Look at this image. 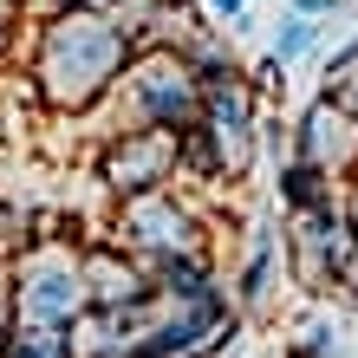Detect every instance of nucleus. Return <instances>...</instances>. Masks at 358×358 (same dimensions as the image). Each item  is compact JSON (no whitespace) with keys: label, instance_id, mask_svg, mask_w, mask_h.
Returning a JSON list of instances; mask_svg holds the SVG:
<instances>
[{"label":"nucleus","instance_id":"f257e3e1","mask_svg":"<svg viewBox=\"0 0 358 358\" xmlns=\"http://www.w3.org/2000/svg\"><path fill=\"white\" fill-rule=\"evenodd\" d=\"M131 59H137V46H131V33H124L111 13L59 7L46 27H39V46H33V92H39L46 111H92L124 78Z\"/></svg>","mask_w":358,"mask_h":358},{"label":"nucleus","instance_id":"f03ea898","mask_svg":"<svg viewBox=\"0 0 358 358\" xmlns=\"http://www.w3.org/2000/svg\"><path fill=\"white\" fill-rule=\"evenodd\" d=\"M255 131H261L255 124V85L241 72H215V78H202V117L182 137V163L228 182L255 163Z\"/></svg>","mask_w":358,"mask_h":358},{"label":"nucleus","instance_id":"7ed1b4c3","mask_svg":"<svg viewBox=\"0 0 358 358\" xmlns=\"http://www.w3.org/2000/svg\"><path fill=\"white\" fill-rule=\"evenodd\" d=\"M124 92V117L131 131H176L189 137L202 117V72L196 59H182L176 46H143L117 78Z\"/></svg>","mask_w":358,"mask_h":358},{"label":"nucleus","instance_id":"20e7f679","mask_svg":"<svg viewBox=\"0 0 358 358\" xmlns=\"http://www.w3.org/2000/svg\"><path fill=\"white\" fill-rule=\"evenodd\" d=\"M13 326H52V332H72L78 320L92 313V293H85V255H72L66 241H39L27 248V261L13 267Z\"/></svg>","mask_w":358,"mask_h":358},{"label":"nucleus","instance_id":"39448f33","mask_svg":"<svg viewBox=\"0 0 358 358\" xmlns=\"http://www.w3.org/2000/svg\"><path fill=\"white\" fill-rule=\"evenodd\" d=\"M117 248H124V255H137L143 267L196 261L202 255V215L176 196V189L131 196V202H117Z\"/></svg>","mask_w":358,"mask_h":358},{"label":"nucleus","instance_id":"423d86ee","mask_svg":"<svg viewBox=\"0 0 358 358\" xmlns=\"http://www.w3.org/2000/svg\"><path fill=\"white\" fill-rule=\"evenodd\" d=\"M352 255H358V241H352V222H345L339 202L293 208V222H287V261H293V273H300V287L326 293L332 280H345Z\"/></svg>","mask_w":358,"mask_h":358},{"label":"nucleus","instance_id":"0eeeda50","mask_svg":"<svg viewBox=\"0 0 358 358\" xmlns=\"http://www.w3.org/2000/svg\"><path fill=\"white\" fill-rule=\"evenodd\" d=\"M176 163H182L176 131H117L104 163H98V176L117 202H131V196H150V189H170Z\"/></svg>","mask_w":358,"mask_h":358},{"label":"nucleus","instance_id":"6e6552de","mask_svg":"<svg viewBox=\"0 0 358 358\" xmlns=\"http://www.w3.org/2000/svg\"><path fill=\"white\" fill-rule=\"evenodd\" d=\"M85 293H92L98 313H137V306L157 300V280L117 241H98V248H85Z\"/></svg>","mask_w":358,"mask_h":358},{"label":"nucleus","instance_id":"1a4fd4ad","mask_svg":"<svg viewBox=\"0 0 358 358\" xmlns=\"http://www.w3.org/2000/svg\"><path fill=\"white\" fill-rule=\"evenodd\" d=\"M300 157L313 163V170H326V176H352L358 170V117L345 111V104L320 98L300 117Z\"/></svg>","mask_w":358,"mask_h":358},{"label":"nucleus","instance_id":"9d476101","mask_svg":"<svg viewBox=\"0 0 358 358\" xmlns=\"http://www.w3.org/2000/svg\"><path fill=\"white\" fill-rule=\"evenodd\" d=\"M273 267H280V235L261 222L255 235H248V273H241V300L248 306H261L267 293H273Z\"/></svg>","mask_w":358,"mask_h":358},{"label":"nucleus","instance_id":"9b49d317","mask_svg":"<svg viewBox=\"0 0 358 358\" xmlns=\"http://www.w3.org/2000/svg\"><path fill=\"white\" fill-rule=\"evenodd\" d=\"M0 358H78L72 352V332H52V326H13L0 339Z\"/></svg>","mask_w":358,"mask_h":358},{"label":"nucleus","instance_id":"f8f14e48","mask_svg":"<svg viewBox=\"0 0 358 358\" xmlns=\"http://www.w3.org/2000/svg\"><path fill=\"white\" fill-rule=\"evenodd\" d=\"M280 196H287V208H326L332 202V176L313 170L306 157H293L287 170H280Z\"/></svg>","mask_w":358,"mask_h":358},{"label":"nucleus","instance_id":"ddd939ff","mask_svg":"<svg viewBox=\"0 0 358 358\" xmlns=\"http://www.w3.org/2000/svg\"><path fill=\"white\" fill-rule=\"evenodd\" d=\"M326 98H332V104H345V111L358 117V46H345V52L326 66Z\"/></svg>","mask_w":358,"mask_h":358},{"label":"nucleus","instance_id":"4468645a","mask_svg":"<svg viewBox=\"0 0 358 358\" xmlns=\"http://www.w3.org/2000/svg\"><path fill=\"white\" fill-rule=\"evenodd\" d=\"M313 39H320V27H313L306 13H293V20H287V33L273 39V66H287V59H300V52L313 46Z\"/></svg>","mask_w":358,"mask_h":358},{"label":"nucleus","instance_id":"2eb2a0df","mask_svg":"<svg viewBox=\"0 0 358 358\" xmlns=\"http://www.w3.org/2000/svg\"><path fill=\"white\" fill-rule=\"evenodd\" d=\"M59 7H72V13H117V7H131V0H59Z\"/></svg>","mask_w":358,"mask_h":358},{"label":"nucleus","instance_id":"dca6fc26","mask_svg":"<svg viewBox=\"0 0 358 358\" xmlns=\"http://www.w3.org/2000/svg\"><path fill=\"white\" fill-rule=\"evenodd\" d=\"M13 332V293H0V339Z\"/></svg>","mask_w":358,"mask_h":358},{"label":"nucleus","instance_id":"f3484780","mask_svg":"<svg viewBox=\"0 0 358 358\" xmlns=\"http://www.w3.org/2000/svg\"><path fill=\"white\" fill-rule=\"evenodd\" d=\"M345 222H352V241H358V182H352V196H345Z\"/></svg>","mask_w":358,"mask_h":358},{"label":"nucleus","instance_id":"a211bd4d","mask_svg":"<svg viewBox=\"0 0 358 358\" xmlns=\"http://www.w3.org/2000/svg\"><path fill=\"white\" fill-rule=\"evenodd\" d=\"M326 7H345V0H300V13L313 20V13H326Z\"/></svg>","mask_w":358,"mask_h":358},{"label":"nucleus","instance_id":"6ab92c4d","mask_svg":"<svg viewBox=\"0 0 358 358\" xmlns=\"http://www.w3.org/2000/svg\"><path fill=\"white\" fill-rule=\"evenodd\" d=\"M345 293H352V300H358V255H352V267H345V280H339Z\"/></svg>","mask_w":358,"mask_h":358},{"label":"nucleus","instance_id":"aec40b11","mask_svg":"<svg viewBox=\"0 0 358 358\" xmlns=\"http://www.w3.org/2000/svg\"><path fill=\"white\" fill-rule=\"evenodd\" d=\"M7 39H13V27H7V7H0V59H7Z\"/></svg>","mask_w":358,"mask_h":358},{"label":"nucleus","instance_id":"412c9836","mask_svg":"<svg viewBox=\"0 0 358 358\" xmlns=\"http://www.w3.org/2000/svg\"><path fill=\"white\" fill-rule=\"evenodd\" d=\"M215 7H222V13H241V7H248V0H215Z\"/></svg>","mask_w":358,"mask_h":358},{"label":"nucleus","instance_id":"4be33fe9","mask_svg":"<svg viewBox=\"0 0 358 358\" xmlns=\"http://www.w3.org/2000/svg\"><path fill=\"white\" fill-rule=\"evenodd\" d=\"M0 241H7V208H0Z\"/></svg>","mask_w":358,"mask_h":358}]
</instances>
